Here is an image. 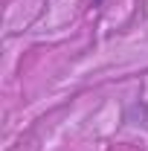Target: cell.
Wrapping results in <instances>:
<instances>
[]
</instances>
